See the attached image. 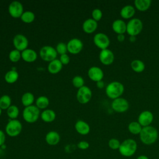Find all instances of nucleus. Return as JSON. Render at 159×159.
<instances>
[{
	"mask_svg": "<svg viewBox=\"0 0 159 159\" xmlns=\"http://www.w3.org/2000/svg\"><path fill=\"white\" fill-rule=\"evenodd\" d=\"M75 128L78 134L83 135H87L90 132V127L89 124L81 120H78L76 122L75 125Z\"/></svg>",
	"mask_w": 159,
	"mask_h": 159,
	"instance_id": "nucleus-19",
	"label": "nucleus"
},
{
	"mask_svg": "<svg viewBox=\"0 0 159 159\" xmlns=\"http://www.w3.org/2000/svg\"><path fill=\"white\" fill-rule=\"evenodd\" d=\"M153 120V115L149 111H142L138 117V122L142 127L150 125Z\"/></svg>",
	"mask_w": 159,
	"mask_h": 159,
	"instance_id": "nucleus-15",
	"label": "nucleus"
},
{
	"mask_svg": "<svg viewBox=\"0 0 159 159\" xmlns=\"http://www.w3.org/2000/svg\"><path fill=\"white\" fill-rule=\"evenodd\" d=\"M41 119L45 122H51L56 117V114L53 110L45 109L40 114Z\"/></svg>",
	"mask_w": 159,
	"mask_h": 159,
	"instance_id": "nucleus-25",
	"label": "nucleus"
},
{
	"mask_svg": "<svg viewBox=\"0 0 159 159\" xmlns=\"http://www.w3.org/2000/svg\"><path fill=\"white\" fill-rule=\"evenodd\" d=\"M66 45L67 50L71 54H77L80 53L83 47L82 41L76 38H74L69 40Z\"/></svg>",
	"mask_w": 159,
	"mask_h": 159,
	"instance_id": "nucleus-13",
	"label": "nucleus"
},
{
	"mask_svg": "<svg viewBox=\"0 0 159 159\" xmlns=\"http://www.w3.org/2000/svg\"><path fill=\"white\" fill-rule=\"evenodd\" d=\"M39 55L43 60L50 62L56 59L57 57V52L56 49L53 47L46 45L41 48L39 52Z\"/></svg>",
	"mask_w": 159,
	"mask_h": 159,
	"instance_id": "nucleus-7",
	"label": "nucleus"
},
{
	"mask_svg": "<svg viewBox=\"0 0 159 159\" xmlns=\"http://www.w3.org/2000/svg\"><path fill=\"white\" fill-rule=\"evenodd\" d=\"M60 61L62 65H68L70 62V57L66 53L61 55L60 57Z\"/></svg>",
	"mask_w": 159,
	"mask_h": 159,
	"instance_id": "nucleus-40",
	"label": "nucleus"
},
{
	"mask_svg": "<svg viewBox=\"0 0 159 159\" xmlns=\"http://www.w3.org/2000/svg\"><path fill=\"white\" fill-rule=\"evenodd\" d=\"M96 86L99 89H102L104 87V83L101 80V81H99L98 82H96Z\"/></svg>",
	"mask_w": 159,
	"mask_h": 159,
	"instance_id": "nucleus-43",
	"label": "nucleus"
},
{
	"mask_svg": "<svg viewBox=\"0 0 159 159\" xmlns=\"http://www.w3.org/2000/svg\"><path fill=\"white\" fill-rule=\"evenodd\" d=\"M93 41L96 47L101 50L106 49L110 45V40L108 36L104 33H98L93 38Z\"/></svg>",
	"mask_w": 159,
	"mask_h": 159,
	"instance_id": "nucleus-9",
	"label": "nucleus"
},
{
	"mask_svg": "<svg viewBox=\"0 0 159 159\" xmlns=\"http://www.w3.org/2000/svg\"><path fill=\"white\" fill-rule=\"evenodd\" d=\"M111 107L117 112H124L128 110L129 103L126 99L120 97L112 101Z\"/></svg>",
	"mask_w": 159,
	"mask_h": 159,
	"instance_id": "nucleus-10",
	"label": "nucleus"
},
{
	"mask_svg": "<svg viewBox=\"0 0 159 159\" xmlns=\"http://www.w3.org/2000/svg\"><path fill=\"white\" fill-rule=\"evenodd\" d=\"M112 28L114 32L118 34H124L126 32L127 24L120 19L115 20L112 24Z\"/></svg>",
	"mask_w": 159,
	"mask_h": 159,
	"instance_id": "nucleus-17",
	"label": "nucleus"
},
{
	"mask_svg": "<svg viewBox=\"0 0 159 159\" xmlns=\"http://www.w3.org/2000/svg\"><path fill=\"white\" fill-rule=\"evenodd\" d=\"M100 61L104 65H110L114 61V54L113 52L108 49L101 50L99 55Z\"/></svg>",
	"mask_w": 159,
	"mask_h": 159,
	"instance_id": "nucleus-14",
	"label": "nucleus"
},
{
	"mask_svg": "<svg viewBox=\"0 0 159 159\" xmlns=\"http://www.w3.org/2000/svg\"><path fill=\"white\" fill-rule=\"evenodd\" d=\"M84 81L83 78L80 76H76L72 80L73 85L78 88H80L84 86Z\"/></svg>",
	"mask_w": 159,
	"mask_h": 159,
	"instance_id": "nucleus-35",
	"label": "nucleus"
},
{
	"mask_svg": "<svg viewBox=\"0 0 159 159\" xmlns=\"http://www.w3.org/2000/svg\"><path fill=\"white\" fill-rule=\"evenodd\" d=\"M19 78V74L16 70H10L7 71L4 76L5 81L8 83H15Z\"/></svg>",
	"mask_w": 159,
	"mask_h": 159,
	"instance_id": "nucleus-27",
	"label": "nucleus"
},
{
	"mask_svg": "<svg viewBox=\"0 0 159 159\" xmlns=\"http://www.w3.org/2000/svg\"><path fill=\"white\" fill-rule=\"evenodd\" d=\"M82 27L84 32L87 34H91L96 30L98 23L93 19H88L83 22Z\"/></svg>",
	"mask_w": 159,
	"mask_h": 159,
	"instance_id": "nucleus-20",
	"label": "nucleus"
},
{
	"mask_svg": "<svg viewBox=\"0 0 159 159\" xmlns=\"http://www.w3.org/2000/svg\"><path fill=\"white\" fill-rule=\"evenodd\" d=\"M19 109L15 105H11L7 109V114L8 117L11 119H16L19 116Z\"/></svg>",
	"mask_w": 159,
	"mask_h": 159,
	"instance_id": "nucleus-32",
	"label": "nucleus"
},
{
	"mask_svg": "<svg viewBox=\"0 0 159 159\" xmlns=\"http://www.w3.org/2000/svg\"><path fill=\"white\" fill-rule=\"evenodd\" d=\"M89 78L93 81L98 82L101 81L104 77L103 71L98 66L91 67L88 71Z\"/></svg>",
	"mask_w": 159,
	"mask_h": 159,
	"instance_id": "nucleus-16",
	"label": "nucleus"
},
{
	"mask_svg": "<svg viewBox=\"0 0 159 159\" xmlns=\"http://www.w3.org/2000/svg\"><path fill=\"white\" fill-rule=\"evenodd\" d=\"M36 106L39 109H45L49 104V100L46 96H40L35 101Z\"/></svg>",
	"mask_w": 159,
	"mask_h": 159,
	"instance_id": "nucleus-30",
	"label": "nucleus"
},
{
	"mask_svg": "<svg viewBox=\"0 0 159 159\" xmlns=\"http://www.w3.org/2000/svg\"><path fill=\"white\" fill-rule=\"evenodd\" d=\"M22 130V125L20 122L17 119L9 120L6 125L5 130L6 134L12 137L19 135Z\"/></svg>",
	"mask_w": 159,
	"mask_h": 159,
	"instance_id": "nucleus-6",
	"label": "nucleus"
},
{
	"mask_svg": "<svg viewBox=\"0 0 159 159\" xmlns=\"http://www.w3.org/2000/svg\"><path fill=\"white\" fill-rule=\"evenodd\" d=\"M63 65L60 60L55 59L50 61L48 65V71L52 74H56L61 71Z\"/></svg>",
	"mask_w": 159,
	"mask_h": 159,
	"instance_id": "nucleus-23",
	"label": "nucleus"
},
{
	"mask_svg": "<svg viewBox=\"0 0 159 159\" xmlns=\"http://www.w3.org/2000/svg\"><path fill=\"white\" fill-rule=\"evenodd\" d=\"M143 29V23L142 20L138 18H133L130 19L127 24L126 32L130 36H137Z\"/></svg>",
	"mask_w": 159,
	"mask_h": 159,
	"instance_id": "nucleus-5",
	"label": "nucleus"
},
{
	"mask_svg": "<svg viewBox=\"0 0 159 159\" xmlns=\"http://www.w3.org/2000/svg\"><path fill=\"white\" fill-rule=\"evenodd\" d=\"M9 12L11 16L14 18L20 17L24 13L23 6L19 1H12L9 6Z\"/></svg>",
	"mask_w": 159,
	"mask_h": 159,
	"instance_id": "nucleus-12",
	"label": "nucleus"
},
{
	"mask_svg": "<svg viewBox=\"0 0 159 159\" xmlns=\"http://www.w3.org/2000/svg\"><path fill=\"white\" fill-rule=\"evenodd\" d=\"M130 66L132 70L136 73H141L144 71L145 65V63L140 60H134L130 63Z\"/></svg>",
	"mask_w": 159,
	"mask_h": 159,
	"instance_id": "nucleus-26",
	"label": "nucleus"
},
{
	"mask_svg": "<svg viewBox=\"0 0 159 159\" xmlns=\"http://www.w3.org/2000/svg\"><path fill=\"white\" fill-rule=\"evenodd\" d=\"M142 129V125L138 122H136V121L131 122L128 125L129 131L134 135L140 134Z\"/></svg>",
	"mask_w": 159,
	"mask_h": 159,
	"instance_id": "nucleus-29",
	"label": "nucleus"
},
{
	"mask_svg": "<svg viewBox=\"0 0 159 159\" xmlns=\"http://www.w3.org/2000/svg\"><path fill=\"white\" fill-rule=\"evenodd\" d=\"M139 135L140 139L143 144L150 145L154 143L157 140L158 132L156 128L149 125L142 127Z\"/></svg>",
	"mask_w": 159,
	"mask_h": 159,
	"instance_id": "nucleus-1",
	"label": "nucleus"
},
{
	"mask_svg": "<svg viewBox=\"0 0 159 159\" xmlns=\"http://www.w3.org/2000/svg\"><path fill=\"white\" fill-rule=\"evenodd\" d=\"M135 13V9L131 5H126L124 6L120 12V16L125 19H128L132 17Z\"/></svg>",
	"mask_w": 159,
	"mask_h": 159,
	"instance_id": "nucleus-22",
	"label": "nucleus"
},
{
	"mask_svg": "<svg viewBox=\"0 0 159 159\" xmlns=\"http://www.w3.org/2000/svg\"><path fill=\"white\" fill-rule=\"evenodd\" d=\"M117 39L120 42H124V40H125V35H124V34H118L117 35Z\"/></svg>",
	"mask_w": 159,
	"mask_h": 159,
	"instance_id": "nucleus-42",
	"label": "nucleus"
},
{
	"mask_svg": "<svg viewBox=\"0 0 159 159\" xmlns=\"http://www.w3.org/2000/svg\"><path fill=\"white\" fill-rule=\"evenodd\" d=\"M102 16V12L99 9H94L92 11V17L93 19L96 20V22L101 20Z\"/></svg>",
	"mask_w": 159,
	"mask_h": 159,
	"instance_id": "nucleus-38",
	"label": "nucleus"
},
{
	"mask_svg": "<svg viewBox=\"0 0 159 159\" xmlns=\"http://www.w3.org/2000/svg\"><path fill=\"white\" fill-rule=\"evenodd\" d=\"M152 3L151 0H135L134 5L135 8L139 11H146L150 7Z\"/></svg>",
	"mask_w": 159,
	"mask_h": 159,
	"instance_id": "nucleus-24",
	"label": "nucleus"
},
{
	"mask_svg": "<svg viewBox=\"0 0 159 159\" xmlns=\"http://www.w3.org/2000/svg\"><path fill=\"white\" fill-rule=\"evenodd\" d=\"M6 141V135L4 132L0 130V147L2 146Z\"/></svg>",
	"mask_w": 159,
	"mask_h": 159,
	"instance_id": "nucleus-41",
	"label": "nucleus"
},
{
	"mask_svg": "<svg viewBox=\"0 0 159 159\" xmlns=\"http://www.w3.org/2000/svg\"><path fill=\"white\" fill-rule=\"evenodd\" d=\"M40 115V110L36 106L31 105L25 107L23 111L22 116L25 121L28 123H34L37 120Z\"/></svg>",
	"mask_w": 159,
	"mask_h": 159,
	"instance_id": "nucleus-4",
	"label": "nucleus"
},
{
	"mask_svg": "<svg viewBox=\"0 0 159 159\" xmlns=\"http://www.w3.org/2000/svg\"><path fill=\"white\" fill-rule=\"evenodd\" d=\"M56 51L58 53H59L60 55H63V54H66L67 50V45L66 43H63V42H60L57 44V47H56Z\"/></svg>",
	"mask_w": 159,
	"mask_h": 159,
	"instance_id": "nucleus-37",
	"label": "nucleus"
},
{
	"mask_svg": "<svg viewBox=\"0 0 159 159\" xmlns=\"http://www.w3.org/2000/svg\"><path fill=\"white\" fill-rule=\"evenodd\" d=\"M136 40V37L135 36H130L129 37V40L131 42H134Z\"/></svg>",
	"mask_w": 159,
	"mask_h": 159,
	"instance_id": "nucleus-45",
	"label": "nucleus"
},
{
	"mask_svg": "<svg viewBox=\"0 0 159 159\" xmlns=\"http://www.w3.org/2000/svg\"><path fill=\"white\" fill-rule=\"evenodd\" d=\"M25 159H27V158H25Z\"/></svg>",
	"mask_w": 159,
	"mask_h": 159,
	"instance_id": "nucleus-47",
	"label": "nucleus"
},
{
	"mask_svg": "<svg viewBox=\"0 0 159 159\" xmlns=\"http://www.w3.org/2000/svg\"><path fill=\"white\" fill-rule=\"evenodd\" d=\"M124 91V86L119 81H112L108 84L106 88V95L112 99L120 98Z\"/></svg>",
	"mask_w": 159,
	"mask_h": 159,
	"instance_id": "nucleus-3",
	"label": "nucleus"
},
{
	"mask_svg": "<svg viewBox=\"0 0 159 159\" xmlns=\"http://www.w3.org/2000/svg\"><path fill=\"white\" fill-rule=\"evenodd\" d=\"M21 101L22 104L25 107L31 106L34 101V96L31 93H25L22 95Z\"/></svg>",
	"mask_w": 159,
	"mask_h": 159,
	"instance_id": "nucleus-28",
	"label": "nucleus"
},
{
	"mask_svg": "<svg viewBox=\"0 0 159 159\" xmlns=\"http://www.w3.org/2000/svg\"><path fill=\"white\" fill-rule=\"evenodd\" d=\"M77 147H78V148H80L81 150H86L89 148V143L86 141L82 140V141H80L78 143Z\"/></svg>",
	"mask_w": 159,
	"mask_h": 159,
	"instance_id": "nucleus-39",
	"label": "nucleus"
},
{
	"mask_svg": "<svg viewBox=\"0 0 159 159\" xmlns=\"http://www.w3.org/2000/svg\"><path fill=\"white\" fill-rule=\"evenodd\" d=\"M11 99L7 95H3L0 98V107L1 109H7L11 105Z\"/></svg>",
	"mask_w": 159,
	"mask_h": 159,
	"instance_id": "nucleus-31",
	"label": "nucleus"
},
{
	"mask_svg": "<svg viewBox=\"0 0 159 159\" xmlns=\"http://www.w3.org/2000/svg\"><path fill=\"white\" fill-rule=\"evenodd\" d=\"M21 20L25 23H30L35 19V14L31 11L24 12L20 17Z\"/></svg>",
	"mask_w": 159,
	"mask_h": 159,
	"instance_id": "nucleus-33",
	"label": "nucleus"
},
{
	"mask_svg": "<svg viewBox=\"0 0 159 159\" xmlns=\"http://www.w3.org/2000/svg\"><path fill=\"white\" fill-rule=\"evenodd\" d=\"M137 159H149L148 157L145 155H141L140 156H139Z\"/></svg>",
	"mask_w": 159,
	"mask_h": 159,
	"instance_id": "nucleus-44",
	"label": "nucleus"
},
{
	"mask_svg": "<svg viewBox=\"0 0 159 159\" xmlns=\"http://www.w3.org/2000/svg\"><path fill=\"white\" fill-rule=\"evenodd\" d=\"M120 145V142L117 139H111L108 142V146L112 150H119Z\"/></svg>",
	"mask_w": 159,
	"mask_h": 159,
	"instance_id": "nucleus-36",
	"label": "nucleus"
},
{
	"mask_svg": "<svg viewBox=\"0 0 159 159\" xmlns=\"http://www.w3.org/2000/svg\"><path fill=\"white\" fill-rule=\"evenodd\" d=\"M92 98V91L89 88L83 86L79 88L76 93V99L81 104H86Z\"/></svg>",
	"mask_w": 159,
	"mask_h": 159,
	"instance_id": "nucleus-8",
	"label": "nucleus"
},
{
	"mask_svg": "<svg viewBox=\"0 0 159 159\" xmlns=\"http://www.w3.org/2000/svg\"><path fill=\"white\" fill-rule=\"evenodd\" d=\"M13 45L16 50L19 51H24L27 49L29 42L25 36L22 34L16 35L13 39Z\"/></svg>",
	"mask_w": 159,
	"mask_h": 159,
	"instance_id": "nucleus-11",
	"label": "nucleus"
},
{
	"mask_svg": "<svg viewBox=\"0 0 159 159\" xmlns=\"http://www.w3.org/2000/svg\"><path fill=\"white\" fill-rule=\"evenodd\" d=\"M9 60L12 62H17L18 61L20 58H21V53L20 51L17 50H12L10 52L9 54Z\"/></svg>",
	"mask_w": 159,
	"mask_h": 159,
	"instance_id": "nucleus-34",
	"label": "nucleus"
},
{
	"mask_svg": "<svg viewBox=\"0 0 159 159\" xmlns=\"http://www.w3.org/2000/svg\"><path fill=\"white\" fill-rule=\"evenodd\" d=\"M1 112H2V109H1V107H0V116H1Z\"/></svg>",
	"mask_w": 159,
	"mask_h": 159,
	"instance_id": "nucleus-46",
	"label": "nucleus"
},
{
	"mask_svg": "<svg viewBox=\"0 0 159 159\" xmlns=\"http://www.w3.org/2000/svg\"><path fill=\"white\" fill-rule=\"evenodd\" d=\"M45 139L49 145H56L60 140V136L56 131H50L46 134Z\"/></svg>",
	"mask_w": 159,
	"mask_h": 159,
	"instance_id": "nucleus-18",
	"label": "nucleus"
},
{
	"mask_svg": "<svg viewBox=\"0 0 159 159\" xmlns=\"http://www.w3.org/2000/svg\"><path fill=\"white\" fill-rule=\"evenodd\" d=\"M137 149V143L132 139H127L120 143L119 152L121 155L125 157H130L134 155Z\"/></svg>",
	"mask_w": 159,
	"mask_h": 159,
	"instance_id": "nucleus-2",
	"label": "nucleus"
},
{
	"mask_svg": "<svg viewBox=\"0 0 159 159\" xmlns=\"http://www.w3.org/2000/svg\"><path fill=\"white\" fill-rule=\"evenodd\" d=\"M21 57L26 62H33L36 60L37 54L36 52L30 48H27L22 52Z\"/></svg>",
	"mask_w": 159,
	"mask_h": 159,
	"instance_id": "nucleus-21",
	"label": "nucleus"
}]
</instances>
